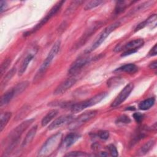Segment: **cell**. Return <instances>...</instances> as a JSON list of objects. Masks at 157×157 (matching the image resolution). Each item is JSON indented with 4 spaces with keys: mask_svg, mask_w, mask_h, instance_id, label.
Returning <instances> with one entry per match:
<instances>
[{
    "mask_svg": "<svg viewBox=\"0 0 157 157\" xmlns=\"http://www.w3.org/2000/svg\"><path fill=\"white\" fill-rule=\"evenodd\" d=\"M62 137L61 132H57L50 137L41 147L38 156H48L51 155L62 144Z\"/></svg>",
    "mask_w": 157,
    "mask_h": 157,
    "instance_id": "1",
    "label": "cell"
},
{
    "mask_svg": "<svg viewBox=\"0 0 157 157\" xmlns=\"http://www.w3.org/2000/svg\"><path fill=\"white\" fill-rule=\"evenodd\" d=\"M59 48H60V42L57 41L52 46L47 56L46 57V58L45 59V60L44 61V62L42 63L40 67L39 68L35 76L34 77V80H33L34 82H37L43 77V75L45 74V72L47 71L48 66L50 65V63H52L53 59L59 52Z\"/></svg>",
    "mask_w": 157,
    "mask_h": 157,
    "instance_id": "2",
    "label": "cell"
},
{
    "mask_svg": "<svg viewBox=\"0 0 157 157\" xmlns=\"http://www.w3.org/2000/svg\"><path fill=\"white\" fill-rule=\"evenodd\" d=\"M96 113L97 111L94 110H88L82 113L78 117L73 119L69 123H68V128L71 130H74L80 128L86 122L94 118Z\"/></svg>",
    "mask_w": 157,
    "mask_h": 157,
    "instance_id": "3",
    "label": "cell"
},
{
    "mask_svg": "<svg viewBox=\"0 0 157 157\" xmlns=\"http://www.w3.org/2000/svg\"><path fill=\"white\" fill-rule=\"evenodd\" d=\"M34 120V119L25 120L18 125L16 128H15L8 135L7 138V142L9 143L11 142L19 141L20 137L23 132L32 124Z\"/></svg>",
    "mask_w": 157,
    "mask_h": 157,
    "instance_id": "4",
    "label": "cell"
},
{
    "mask_svg": "<svg viewBox=\"0 0 157 157\" xmlns=\"http://www.w3.org/2000/svg\"><path fill=\"white\" fill-rule=\"evenodd\" d=\"M120 23L119 21H116L107 27H106L103 31L100 34L99 37L96 39V40L94 41V42L92 44L91 47L86 51L87 53H90L93 50H94L96 48H98L107 38V37L113 31H114L117 28H118L120 26Z\"/></svg>",
    "mask_w": 157,
    "mask_h": 157,
    "instance_id": "5",
    "label": "cell"
},
{
    "mask_svg": "<svg viewBox=\"0 0 157 157\" xmlns=\"http://www.w3.org/2000/svg\"><path fill=\"white\" fill-rule=\"evenodd\" d=\"M64 2V1H60L58 2L50 10V11H49L48 13L45 16V17L43 18L40 21V22L35 26V27L31 31L30 33L36 32V31H37L38 29H39L41 27H42L52 17H53V16L59 10V9H61V6H62V5L63 4Z\"/></svg>",
    "mask_w": 157,
    "mask_h": 157,
    "instance_id": "6",
    "label": "cell"
},
{
    "mask_svg": "<svg viewBox=\"0 0 157 157\" xmlns=\"http://www.w3.org/2000/svg\"><path fill=\"white\" fill-rule=\"evenodd\" d=\"M134 88V85L132 83H130L126 85L124 88L121 91L119 94L116 97L114 101L111 104L112 107H116L123 103L126 98L129 96Z\"/></svg>",
    "mask_w": 157,
    "mask_h": 157,
    "instance_id": "7",
    "label": "cell"
},
{
    "mask_svg": "<svg viewBox=\"0 0 157 157\" xmlns=\"http://www.w3.org/2000/svg\"><path fill=\"white\" fill-rule=\"evenodd\" d=\"M144 41L142 39H138L129 41L121 48V50H124V52L121 55V56H124L136 52L138 48L144 45Z\"/></svg>",
    "mask_w": 157,
    "mask_h": 157,
    "instance_id": "8",
    "label": "cell"
},
{
    "mask_svg": "<svg viewBox=\"0 0 157 157\" xmlns=\"http://www.w3.org/2000/svg\"><path fill=\"white\" fill-rule=\"evenodd\" d=\"M77 79L75 77L68 78L59 84L53 91V94L55 95L61 94L65 93L67 90L72 87L76 82Z\"/></svg>",
    "mask_w": 157,
    "mask_h": 157,
    "instance_id": "9",
    "label": "cell"
},
{
    "mask_svg": "<svg viewBox=\"0 0 157 157\" xmlns=\"http://www.w3.org/2000/svg\"><path fill=\"white\" fill-rule=\"evenodd\" d=\"M73 120L72 115H64L55 119L48 127L49 130L56 129L66 123H69Z\"/></svg>",
    "mask_w": 157,
    "mask_h": 157,
    "instance_id": "10",
    "label": "cell"
},
{
    "mask_svg": "<svg viewBox=\"0 0 157 157\" xmlns=\"http://www.w3.org/2000/svg\"><path fill=\"white\" fill-rule=\"evenodd\" d=\"M90 58L88 56H84L77 59L70 67L68 73L69 74H74L80 70L84 66H85L88 63H89Z\"/></svg>",
    "mask_w": 157,
    "mask_h": 157,
    "instance_id": "11",
    "label": "cell"
},
{
    "mask_svg": "<svg viewBox=\"0 0 157 157\" xmlns=\"http://www.w3.org/2000/svg\"><path fill=\"white\" fill-rule=\"evenodd\" d=\"M101 25V23H100L99 22L94 24L93 25L91 26L84 33V34L80 37V39L78 40V42L75 44V47L78 48L81 47L87 40L92 35L93 33H94V31L99 28Z\"/></svg>",
    "mask_w": 157,
    "mask_h": 157,
    "instance_id": "12",
    "label": "cell"
},
{
    "mask_svg": "<svg viewBox=\"0 0 157 157\" xmlns=\"http://www.w3.org/2000/svg\"><path fill=\"white\" fill-rule=\"evenodd\" d=\"M37 129V126L36 125L31 128V129L28 131V132L26 134V136L25 137L23 141L22 142V144H21L22 147H26L31 144V142L33 140L36 134Z\"/></svg>",
    "mask_w": 157,
    "mask_h": 157,
    "instance_id": "13",
    "label": "cell"
},
{
    "mask_svg": "<svg viewBox=\"0 0 157 157\" xmlns=\"http://www.w3.org/2000/svg\"><path fill=\"white\" fill-rule=\"evenodd\" d=\"M80 137V136L77 133H70L67 134L65 138L64 139L63 142H62L64 147L69 148L72 145H73L79 138Z\"/></svg>",
    "mask_w": 157,
    "mask_h": 157,
    "instance_id": "14",
    "label": "cell"
},
{
    "mask_svg": "<svg viewBox=\"0 0 157 157\" xmlns=\"http://www.w3.org/2000/svg\"><path fill=\"white\" fill-rule=\"evenodd\" d=\"M151 24H152V25H154V26H156V14H153V15H151L145 21L139 23L136 28L135 31H137L141 29L142 28H144L145 26L150 25Z\"/></svg>",
    "mask_w": 157,
    "mask_h": 157,
    "instance_id": "15",
    "label": "cell"
},
{
    "mask_svg": "<svg viewBox=\"0 0 157 157\" xmlns=\"http://www.w3.org/2000/svg\"><path fill=\"white\" fill-rule=\"evenodd\" d=\"M14 96H15V94H14L13 88L6 92L1 98L0 106L2 107L3 105H6V104H7Z\"/></svg>",
    "mask_w": 157,
    "mask_h": 157,
    "instance_id": "16",
    "label": "cell"
},
{
    "mask_svg": "<svg viewBox=\"0 0 157 157\" xmlns=\"http://www.w3.org/2000/svg\"><path fill=\"white\" fill-rule=\"evenodd\" d=\"M154 144H155L154 140H150L147 142L138 150V151H137V155L138 156H142L146 154L153 147Z\"/></svg>",
    "mask_w": 157,
    "mask_h": 157,
    "instance_id": "17",
    "label": "cell"
},
{
    "mask_svg": "<svg viewBox=\"0 0 157 157\" xmlns=\"http://www.w3.org/2000/svg\"><path fill=\"white\" fill-rule=\"evenodd\" d=\"M33 57H34V54L29 53L25 58V59H23V61L21 63V64L20 66V69H19V72H18L19 75H21L25 72V71L26 70V68L28 66L29 63L33 59Z\"/></svg>",
    "mask_w": 157,
    "mask_h": 157,
    "instance_id": "18",
    "label": "cell"
},
{
    "mask_svg": "<svg viewBox=\"0 0 157 157\" xmlns=\"http://www.w3.org/2000/svg\"><path fill=\"white\" fill-rule=\"evenodd\" d=\"M58 113V111L56 109H53V110L49 111L46 114V115L44 116V118H42V121H41L42 126H45L47 124H48V123H50V121L57 115Z\"/></svg>",
    "mask_w": 157,
    "mask_h": 157,
    "instance_id": "19",
    "label": "cell"
},
{
    "mask_svg": "<svg viewBox=\"0 0 157 157\" xmlns=\"http://www.w3.org/2000/svg\"><path fill=\"white\" fill-rule=\"evenodd\" d=\"M88 107H89L88 100H85V101L78 102V103L72 104V105L71 107V110L72 112L77 113V112H79L83 110V109H85V108H86Z\"/></svg>",
    "mask_w": 157,
    "mask_h": 157,
    "instance_id": "20",
    "label": "cell"
},
{
    "mask_svg": "<svg viewBox=\"0 0 157 157\" xmlns=\"http://www.w3.org/2000/svg\"><path fill=\"white\" fill-rule=\"evenodd\" d=\"M137 70H138V67L136 64L133 63H129L120 67L116 71H123L129 74H133L137 72Z\"/></svg>",
    "mask_w": 157,
    "mask_h": 157,
    "instance_id": "21",
    "label": "cell"
},
{
    "mask_svg": "<svg viewBox=\"0 0 157 157\" xmlns=\"http://www.w3.org/2000/svg\"><path fill=\"white\" fill-rule=\"evenodd\" d=\"M155 102V98H150L141 101L139 104V108L142 110H146L152 107Z\"/></svg>",
    "mask_w": 157,
    "mask_h": 157,
    "instance_id": "22",
    "label": "cell"
},
{
    "mask_svg": "<svg viewBox=\"0 0 157 157\" xmlns=\"http://www.w3.org/2000/svg\"><path fill=\"white\" fill-rule=\"evenodd\" d=\"M28 85H29V82L28 81H24L18 83L16 86H15V87L12 88L14 92L15 96L21 93L24 90H26V88L28 86Z\"/></svg>",
    "mask_w": 157,
    "mask_h": 157,
    "instance_id": "23",
    "label": "cell"
},
{
    "mask_svg": "<svg viewBox=\"0 0 157 157\" xmlns=\"http://www.w3.org/2000/svg\"><path fill=\"white\" fill-rule=\"evenodd\" d=\"M107 96V93H101L99 94H96V96H93V98L88 99V105L89 107L94 105L99 102H101L105 96Z\"/></svg>",
    "mask_w": 157,
    "mask_h": 157,
    "instance_id": "24",
    "label": "cell"
},
{
    "mask_svg": "<svg viewBox=\"0 0 157 157\" xmlns=\"http://www.w3.org/2000/svg\"><path fill=\"white\" fill-rule=\"evenodd\" d=\"M11 116H12V113L10 112H6L1 114V118H0V131L1 132L3 130V129L5 128V126L7 124Z\"/></svg>",
    "mask_w": 157,
    "mask_h": 157,
    "instance_id": "25",
    "label": "cell"
},
{
    "mask_svg": "<svg viewBox=\"0 0 157 157\" xmlns=\"http://www.w3.org/2000/svg\"><path fill=\"white\" fill-rule=\"evenodd\" d=\"M16 68L15 67H13L12 69H10V71H9L4 76V78L2 80L1 82V86H3L4 85H6L7 84V83H8V82L12 78V77L14 75V74L16 72Z\"/></svg>",
    "mask_w": 157,
    "mask_h": 157,
    "instance_id": "26",
    "label": "cell"
},
{
    "mask_svg": "<svg viewBox=\"0 0 157 157\" xmlns=\"http://www.w3.org/2000/svg\"><path fill=\"white\" fill-rule=\"evenodd\" d=\"M104 2L102 1L101 0H95V1H91L90 2H88L85 6L84 9L85 10H90L91 9L93 8H94L99 5H101L102 3H103Z\"/></svg>",
    "mask_w": 157,
    "mask_h": 157,
    "instance_id": "27",
    "label": "cell"
},
{
    "mask_svg": "<svg viewBox=\"0 0 157 157\" xmlns=\"http://www.w3.org/2000/svg\"><path fill=\"white\" fill-rule=\"evenodd\" d=\"M127 5L125 1H118L115 9V12L116 14H118L124 10Z\"/></svg>",
    "mask_w": 157,
    "mask_h": 157,
    "instance_id": "28",
    "label": "cell"
},
{
    "mask_svg": "<svg viewBox=\"0 0 157 157\" xmlns=\"http://www.w3.org/2000/svg\"><path fill=\"white\" fill-rule=\"evenodd\" d=\"M82 2H83L82 1H72V3L71 4V6L66 10V13H67V14H69L71 12H73V10H74Z\"/></svg>",
    "mask_w": 157,
    "mask_h": 157,
    "instance_id": "29",
    "label": "cell"
},
{
    "mask_svg": "<svg viewBox=\"0 0 157 157\" xmlns=\"http://www.w3.org/2000/svg\"><path fill=\"white\" fill-rule=\"evenodd\" d=\"M131 121L130 118L129 117L125 115H122L120 117H118L116 120V123L118 124H127L129 123Z\"/></svg>",
    "mask_w": 157,
    "mask_h": 157,
    "instance_id": "30",
    "label": "cell"
},
{
    "mask_svg": "<svg viewBox=\"0 0 157 157\" xmlns=\"http://www.w3.org/2000/svg\"><path fill=\"white\" fill-rule=\"evenodd\" d=\"M10 63V58H7L4 60V61L2 63L1 65V75H3V74L5 72L6 69L8 68L9 64Z\"/></svg>",
    "mask_w": 157,
    "mask_h": 157,
    "instance_id": "31",
    "label": "cell"
},
{
    "mask_svg": "<svg viewBox=\"0 0 157 157\" xmlns=\"http://www.w3.org/2000/svg\"><path fill=\"white\" fill-rule=\"evenodd\" d=\"M65 156H91V155L85 152L72 151V152L68 153Z\"/></svg>",
    "mask_w": 157,
    "mask_h": 157,
    "instance_id": "32",
    "label": "cell"
},
{
    "mask_svg": "<svg viewBox=\"0 0 157 157\" xmlns=\"http://www.w3.org/2000/svg\"><path fill=\"white\" fill-rule=\"evenodd\" d=\"M107 147H108V149H109V151L110 155L112 156H118V151L115 145H113V144H110Z\"/></svg>",
    "mask_w": 157,
    "mask_h": 157,
    "instance_id": "33",
    "label": "cell"
},
{
    "mask_svg": "<svg viewBox=\"0 0 157 157\" xmlns=\"http://www.w3.org/2000/svg\"><path fill=\"white\" fill-rule=\"evenodd\" d=\"M98 136L102 140H107L109 137V133L107 131H100L98 132Z\"/></svg>",
    "mask_w": 157,
    "mask_h": 157,
    "instance_id": "34",
    "label": "cell"
},
{
    "mask_svg": "<svg viewBox=\"0 0 157 157\" xmlns=\"http://www.w3.org/2000/svg\"><path fill=\"white\" fill-rule=\"evenodd\" d=\"M120 78H118V77H113L112 78H110L108 82H107V85L109 86H113V85H117L119 83H120Z\"/></svg>",
    "mask_w": 157,
    "mask_h": 157,
    "instance_id": "35",
    "label": "cell"
},
{
    "mask_svg": "<svg viewBox=\"0 0 157 157\" xmlns=\"http://www.w3.org/2000/svg\"><path fill=\"white\" fill-rule=\"evenodd\" d=\"M133 117L137 123H140L144 118V115H142V113H140L139 112L134 113L133 114Z\"/></svg>",
    "mask_w": 157,
    "mask_h": 157,
    "instance_id": "36",
    "label": "cell"
},
{
    "mask_svg": "<svg viewBox=\"0 0 157 157\" xmlns=\"http://www.w3.org/2000/svg\"><path fill=\"white\" fill-rule=\"evenodd\" d=\"M157 54V45L156 44L151 48L150 52H148V55L149 56H155Z\"/></svg>",
    "mask_w": 157,
    "mask_h": 157,
    "instance_id": "37",
    "label": "cell"
},
{
    "mask_svg": "<svg viewBox=\"0 0 157 157\" xmlns=\"http://www.w3.org/2000/svg\"><path fill=\"white\" fill-rule=\"evenodd\" d=\"M6 2L4 1H1L0 2V11H1V13H2L6 9Z\"/></svg>",
    "mask_w": 157,
    "mask_h": 157,
    "instance_id": "38",
    "label": "cell"
},
{
    "mask_svg": "<svg viewBox=\"0 0 157 157\" xmlns=\"http://www.w3.org/2000/svg\"><path fill=\"white\" fill-rule=\"evenodd\" d=\"M156 61H155L153 62H152L151 63H150V64L149 65V67L150 69H156Z\"/></svg>",
    "mask_w": 157,
    "mask_h": 157,
    "instance_id": "39",
    "label": "cell"
},
{
    "mask_svg": "<svg viewBox=\"0 0 157 157\" xmlns=\"http://www.w3.org/2000/svg\"><path fill=\"white\" fill-rule=\"evenodd\" d=\"M99 155L101 156H107L108 154L106 153L105 152H101V153L99 154Z\"/></svg>",
    "mask_w": 157,
    "mask_h": 157,
    "instance_id": "40",
    "label": "cell"
}]
</instances>
